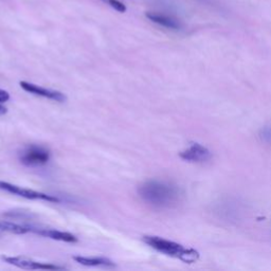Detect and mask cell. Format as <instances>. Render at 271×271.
<instances>
[{
    "label": "cell",
    "instance_id": "13",
    "mask_svg": "<svg viewBox=\"0 0 271 271\" xmlns=\"http://www.w3.org/2000/svg\"><path fill=\"white\" fill-rule=\"evenodd\" d=\"M10 94L8 91H5L3 89H0V104H3L6 101H9Z\"/></svg>",
    "mask_w": 271,
    "mask_h": 271
},
{
    "label": "cell",
    "instance_id": "11",
    "mask_svg": "<svg viewBox=\"0 0 271 271\" xmlns=\"http://www.w3.org/2000/svg\"><path fill=\"white\" fill-rule=\"evenodd\" d=\"M0 230L14 234H26L28 232H30V227L14 224V222L11 221L0 220Z\"/></svg>",
    "mask_w": 271,
    "mask_h": 271
},
{
    "label": "cell",
    "instance_id": "8",
    "mask_svg": "<svg viewBox=\"0 0 271 271\" xmlns=\"http://www.w3.org/2000/svg\"><path fill=\"white\" fill-rule=\"evenodd\" d=\"M30 232H33L35 234H38L40 236H44V238L51 239L54 241H65V242H76L78 239L76 236L64 231H59L54 230V229H37L30 227Z\"/></svg>",
    "mask_w": 271,
    "mask_h": 271
},
{
    "label": "cell",
    "instance_id": "1",
    "mask_svg": "<svg viewBox=\"0 0 271 271\" xmlns=\"http://www.w3.org/2000/svg\"><path fill=\"white\" fill-rule=\"evenodd\" d=\"M139 196L148 205L163 209L175 205L179 200L178 187L160 180H150L139 186Z\"/></svg>",
    "mask_w": 271,
    "mask_h": 271
},
{
    "label": "cell",
    "instance_id": "6",
    "mask_svg": "<svg viewBox=\"0 0 271 271\" xmlns=\"http://www.w3.org/2000/svg\"><path fill=\"white\" fill-rule=\"evenodd\" d=\"M19 85L25 90V91L29 92L31 94H34V95L43 96V98L49 99V100H52L55 102H60V103H62L67 100V96L62 92L58 91V90L44 88V87H40L38 85L33 84V83L25 82V81L20 82Z\"/></svg>",
    "mask_w": 271,
    "mask_h": 271
},
{
    "label": "cell",
    "instance_id": "10",
    "mask_svg": "<svg viewBox=\"0 0 271 271\" xmlns=\"http://www.w3.org/2000/svg\"><path fill=\"white\" fill-rule=\"evenodd\" d=\"M145 16H147L151 20V22L160 25L164 28H168V29H171V30H179L180 28H181L179 22H177L176 19H174L170 16L162 15V14L148 12L147 14H145Z\"/></svg>",
    "mask_w": 271,
    "mask_h": 271
},
{
    "label": "cell",
    "instance_id": "14",
    "mask_svg": "<svg viewBox=\"0 0 271 271\" xmlns=\"http://www.w3.org/2000/svg\"><path fill=\"white\" fill-rule=\"evenodd\" d=\"M6 113V108L2 106V104H0V115H3Z\"/></svg>",
    "mask_w": 271,
    "mask_h": 271
},
{
    "label": "cell",
    "instance_id": "4",
    "mask_svg": "<svg viewBox=\"0 0 271 271\" xmlns=\"http://www.w3.org/2000/svg\"><path fill=\"white\" fill-rule=\"evenodd\" d=\"M50 159V152L45 148L30 145L20 152L19 160L27 166H39L46 164Z\"/></svg>",
    "mask_w": 271,
    "mask_h": 271
},
{
    "label": "cell",
    "instance_id": "5",
    "mask_svg": "<svg viewBox=\"0 0 271 271\" xmlns=\"http://www.w3.org/2000/svg\"><path fill=\"white\" fill-rule=\"evenodd\" d=\"M1 260L10 265L15 266L17 268H22L26 270H62L65 267L53 265L49 263L36 262L31 259L24 258V256H1Z\"/></svg>",
    "mask_w": 271,
    "mask_h": 271
},
{
    "label": "cell",
    "instance_id": "3",
    "mask_svg": "<svg viewBox=\"0 0 271 271\" xmlns=\"http://www.w3.org/2000/svg\"><path fill=\"white\" fill-rule=\"evenodd\" d=\"M0 190L11 193L13 195H16L26 199L44 200V201H48V203H60V201L58 197L49 195V194L26 189V187H22L16 184H12L10 182L1 181V180H0Z\"/></svg>",
    "mask_w": 271,
    "mask_h": 271
},
{
    "label": "cell",
    "instance_id": "12",
    "mask_svg": "<svg viewBox=\"0 0 271 271\" xmlns=\"http://www.w3.org/2000/svg\"><path fill=\"white\" fill-rule=\"evenodd\" d=\"M109 5L111 6V8L115 9L116 11L120 12V13H125L126 12V6H125V4H123L121 1H119V0H107Z\"/></svg>",
    "mask_w": 271,
    "mask_h": 271
},
{
    "label": "cell",
    "instance_id": "7",
    "mask_svg": "<svg viewBox=\"0 0 271 271\" xmlns=\"http://www.w3.org/2000/svg\"><path fill=\"white\" fill-rule=\"evenodd\" d=\"M179 156L187 162H206L211 158V151L203 145L194 143L189 149L180 152Z\"/></svg>",
    "mask_w": 271,
    "mask_h": 271
},
{
    "label": "cell",
    "instance_id": "9",
    "mask_svg": "<svg viewBox=\"0 0 271 271\" xmlns=\"http://www.w3.org/2000/svg\"><path fill=\"white\" fill-rule=\"evenodd\" d=\"M76 263L88 267H103V268H115L116 265L113 261L103 256H81L76 255L72 258Z\"/></svg>",
    "mask_w": 271,
    "mask_h": 271
},
{
    "label": "cell",
    "instance_id": "15",
    "mask_svg": "<svg viewBox=\"0 0 271 271\" xmlns=\"http://www.w3.org/2000/svg\"><path fill=\"white\" fill-rule=\"evenodd\" d=\"M104 1H107V0H104Z\"/></svg>",
    "mask_w": 271,
    "mask_h": 271
},
{
    "label": "cell",
    "instance_id": "2",
    "mask_svg": "<svg viewBox=\"0 0 271 271\" xmlns=\"http://www.w3.org/2000/svg\"><path fill=\"white\" fill-rule=\"evenodd\" d=\"M142 241L151 248L155 249L156 251L178 259L184 263H195L199 259V253L195 249L184 247L178 242L159 238V236L147 235L143 236Z\"/></svg>",
    "mask_w": 271,
    "mask_h": 271
}]
</instances>
